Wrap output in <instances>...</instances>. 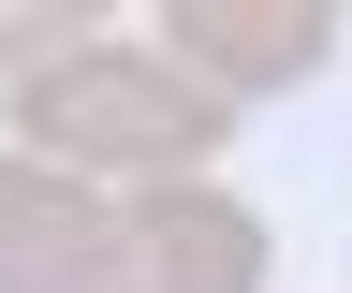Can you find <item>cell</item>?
<instances>
[{"mask_svg":"<svg viewBox=\"0 0 352 293\" xmlns=\"http://www.w3.org/2000/svg\"><path fill=\"white\" fill-rule=\"evenodd\" d=\"M220 132H235V103L191 89L162 45H74V59H44L30 89H15V132H0V147L59 161V176H88V191H103V176L176 191Z\"/></svg>","mask_w":352,"mask_h":293,"instance_id":"obj_1","label":"cell"},{"mask_svg":"<svg viewBox=\"0 0 352 293\" xmlns=\"http://www.w3.org/2000/svg\"><path fill=\"white\" fill-rule=\"evenodd\" d=\"M118 249H132V205L0 147V293H118Z\"/></svg>","mask_w":352,"mask_h":293,"instance_id":"obj_2","label":"cell"},{"mask_svg":"<svg viewBox=\"0 0 352 293\" xmlns=\"http://www.w3.org/2000/svg\"><path fill=\"white\" fill-rule=\"evenodd\" d=\"M162 59L220 103H264V89L338 59V15L323 0H162Z\"/></svg>","mask_w":352,"mask_h":293,"instance_id":"obj_3","label":"cell"},{"mask_svg":"<svg viewBox=\"0 0 352 293\" xmlns=\"http://www.w3.org/2000/svg\"><path fill=\"white\" fill-rule=\"evenodd\" d=\"M118 293H264V220L235 191L176 176L132 205V249H118Z\"/></svg>","mask_w":352,"mask_h":293,"instance_id":"obj_4","label":"cell"},{"mask_svg":"<svg viewBox=\"0 0 352 293\" xmlns=\"http://www.w3.org/2000/svg\"><path fill=\"white\" fill-rule=\"evenodd\" d=\"M74 45H88V0H0V73H15V89L44 59H74Z\"/></svg>","mask_w":352,"mask_h":293,"instance_id":"obj_5","label":"cell"}]
</instances>
